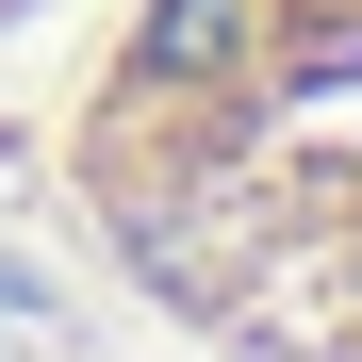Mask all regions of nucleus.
I'll use <instances>...</instances> for the list:
<instances>
[{
	"mask_svg": "<svg viewBox=\"0 0 362 362\" xmlns=\"http://www.w3.org/2000/svg\"><path fill=\"white\" fill-rule=\"evenodd\" d=\"M83 198L247 362H362V0H148L83 99Z\"/></svg>",
	"mask_w": 362,
	"mask_h": 362,
	"instance_id": "f257e3e1",
	"label": "nucleus"
}]
</instances>
